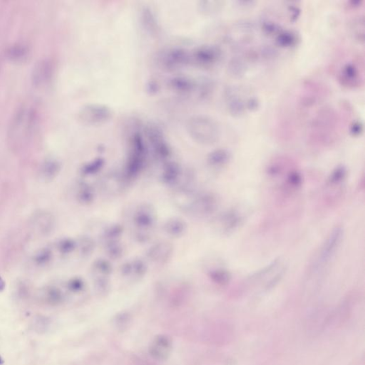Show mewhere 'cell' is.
<instances>
[{
	"label": "cell",
	"instance_id": "1",
	"mask_svg": "<svg viewBox=\"0 0 365 365\" xmlns=\"http://www.w3.org/2000/svg\"><path fill=\"white\" fill-rule=\"evenodd\" d=\"M187 131L193 141L201 145L214 144L221 136L217 122L206 115L193 116L188 121Z\"/></svg>",
	"mask_w": 365,
	"mask_h": 365
},
{
	"label": "cell",
	"instance_id": "2",
	"mask_svg": "<svg viewBox=\"0 0 365 365\" xmlns=\"http://www.w3.org/2000/svg\"><path fill=\"white\" fill-rule=\"evenodd\" d=\"M156 211L151 205L143 203L135 211L133 222L136 228V238L138 241H147L150 238V232L152 231L156 223Z\"/></svg>",
	"mask_w": 365,
	"mask_h": 365
},
{
	"label": "cell",
	"instance_id": "3",
	"mask_svg": "<svg viewBox=\"0 0 365 365\" xmlns=\"http://www.w3.org/2000/svg\"><path fill=\"white\" fill-rule=\"evenodd\" d=\"M130 153L126 163V174L129 178H136L144 166L146 148L139 134L133 135L130 145Z\"/></svg>",
	"mask_w": 365,
	"mask_h": 365
},
{
	"label": "cell",
	"instance_id": "4",
	"mask_svg": "<svg viewBox=\"0 0 365 365\" xmlns=\"http://www.w3.org/2000/svg\"><path fill=\"white\" fill-rule=\"evenodd\" d=\"M191 56L186 50L173 47L163 49L158 54L157 61L164 69L176 70L186 66L191 61Z\"/></svg>",
	"mask_w": 365,
	"mask_h": 365
},
{
	"label": "cell",
	"instance_id": "5",
	"mask_svg": "<svg viewBox=\"0 0 365 365\" xmlns=\"http://www.w3.org/2000/svg\"><path fill=\"white\" fill-rule=\"evenodd\" d=\"M112 110L101 104L86 105L80 112V119L84 124L99 126L107 123L112 118Z\"/></svg>",
	"mask_w": 365,
	"mask_h": 365
},
{
	"label": "cell",
	"instance_id": "6",
	"mask_svg": "<svg viewBox=\"0 0 365 365\" xmlns=\"http://www.w3.org/2000/svg\"><path fill=\"white\" fill-rule=\"evenodd\" d=\"M222 50L213 44H204L198 46L191 55V59L202 66H213L222 58Z\"/></svg>",
	"mask_w": 365,
	"mask_h": 365
},
{
	"label": "cell",
	"instance_id": "7",
	"mask_svg": "<svg viewBox=\"0 0 365 365\" xmlns=\"http://www.w3.org/2000/svg\"><path fill=\"white\" fill-rule=\"evenodd\" d=\"M218 205L217 198L213 193H203L196 194L189 213L198 216H208L217 210Z\"/></svg>",
	"mask_w": 365,
	"mask_h": 365
},
{
	"label": "cell",
	"instance_id": "8",
	"mask_svg": "<svg viewBox=\"0 0 365 365\" xmlns=\"http://www.w3.org/2000/svg\"><path fill=\"white\" fill-rule=\"evenodd\" d=\"M343 238V229L342 227L335 228L322 247L319 256L321 264H326L331 261L341 245Z\"/></svg>",
	"mask_w": 365,
	"mask_h": 365
},
{
	"label": "cell",
	"instance_id": "9",
	"mask_svg": "<svg viewBox=\"0 0 365 365\" xmlns=\"http://www.w3.org/2000/svg\"><path fill=\"white\" fill-rule=\"evenodd\" d=\"M340 83L347 88L359 87L363 84V76L359 66L354 62L347 63L338 76Z\"/></svg>",
	"mask_w": 365,
	"mask_h": 365
},
{
	"label": "cell",
	"instance_id": "10",
	"mask_svg": "<svg viewBox=\"0 0 365 365\" xmlns=\"http://www.w3.org/2000/svg\"><path fill=\"white\" fill-rule=\"evenodd\" d=\"M148 138L152 146L153 153L158 159L163 161L171 156V148L163 137L162 133L158 128H148Z\"/></svg>",
	"mask_w": 365,
	"mask_h": 365
},
{
	"label": "cell",
	"instance_id": "11",
	"mask_svg": "<svg viewBox=\"0 0 365 365\" xmlns=\"http://www.w3.org/2000/svg\"><path fill=\"white\" fill-rule=\"evenodd\" d=\"M172 351V341L166 336H156L149 347L150 356L156 361H166Z\"/></svg>",
	"mask_w": 365,
	"mask_h": 365
},
{
	"label": "cell",
	"instance_id": "12",
	"mask_svg": "<svg viewBox=\"0 0 365 365\" xmlns=\"http://www.w3.org/2000/svg\"><path fill=\"white\" fill-rule=\"evenodd\" d=\"M226 104L230 114L233 116H241L246 112V101L238 94L233 87H228L225 92Z\"/></svg>",
	"mask_w": 365,
	"mask_h": 365
},
{
	"label": "cell",
	"instance_id": "13",
	"mask_svg": "<svg viewBox=\"0 0 365 365\" xmlns=\"http://www.w3.org/2000/svg\"><path fill=\"white\" fill-rule=\"evenodd\" d=\"M173 252L172 245L163 241L151 247L148 252V257L153 263L164 264L171 259Z\"/></svg>",
	"mask_w": 365,
	"mask_h": 365
},
{
	"label": "cell",
	"instance_id": "14",
	"mask_svg": "<svg viewBox=\"0 0 365 365\" xmlns=\"http://www.w3.org/2000/svg\"><path fill=\"white\" fill-rule=\"evenodd\" d=\"M181 173V168L177 163L168 162L163 168L161 181L165 185L173 186L179 182Z\"/></svg>",
	"mask_w": 365,
	"mask_h": 365
},
{
	"label": "cell",
	"instance_id": "15",
	"mask_svg": "<svg viewBox=\"0 0 365 365\" xmlns=\"http://www.w3.org/2000/svg\"><path fill=\"white\" fill-rule=\"evenodd\" d=\"M165 232L173 238H180L187 231V223L180 218H170L164 225Z\"/></svg>",
	"mask_w": 365,
	"mask_h": 365
},
{
	"label": "cell",
	"instance_id": "16",
	"mask_svg": "<svg viewBox=\"0 0 365 365\" xmlns=\"http://www.w3.org/2000/svg\"><path fill=\"white\" fill-rule=\"evenodd\" d=\"M231 153L225 148H218L211 151L207 156V163L211 167L222 168L229 162Z\"/></svg>",
	"mask_w": 365,
	"mask_h": 365
},
{
	"label": "cell",
	"instance_id": "17",
	"mask_svg": "<svg viewBox=\"0 0 365 365\" xmlns=\"http://www.w3.org/2000/svg\"><path fill=\"white\" fill-rule=\"evenodd\" d=\"M275 38L276 44L284 48L296 46L300 41L299 34L291 29H282Z\"/></svg>",
	"mask_w": 365,
	"mask_h": 365
},
{
	"label": "cell",
	"instance_id": "18",
	"mask_svg": "<svg viewBox=\"0 0 365 365\" xmlns=\"http://www.w3.org/2000/svg\"><path fill=\"white\" fill-rule=\"evenodd\" d=\"M241 216L236 211H228L221 216L220 219L223 231L226 233L233 232L241 224Z\"/></svg>",
	"mask_w": 365,
	"mask_h": 365
},
{
	"label": "cell",
	"instance_id": "19",
	"mask_svg": "<svg viewBox=\"0 0 365 365\" xmlns=\"http://www.w3.org/2000/svg\"><path fill=\"white\" fill-rule=\"evenodd\" d=\"M170 84L175 91L183 93L191 92L195 87L194 81L186 76L173 78Z\"/></svg>",
	"mask_w": 365,
	"mask_h": 365
},
{
	"label": "cell",
	"instance_id": "20",
	"mask_svg": "<svg viewBox=\"0 0 365 365\" xmlns=\"http://www.w3.org/2000/svg\"><path fill=\"white\" fill-rule=\"evenodd\" d=\"M228 69L233 77H242L246 74L247 65L241 58L233 57L228 63Z\"/></svg>",
	"mask_w": 365,
	"mask_h": 365
},
{
	"label": "cell",
	"instance_id": "21",
	"mask_svg": "<svg viewBox=\"0 0 365 365\" xmlns=\"http://www.w3.org/2000/svg\"><path fill=\"white\" fill-rule=\"evenodd\" d=\"M44 297L46 303L50 306H59L64 301V295L62 292L56 287H49L46 288Z\"/></svg>",
	"mask_w": 365,
	"mask_h": 365
},
{
	"label": "cell",
	"instance_id": "22",
	"mask_svg": "<svg viewBox=\"0 0 365 365\" xmlns=\"http://www.w3.org/2000/svg\"><path fill=\"white\" fill-rule=\"evenodd\" d=\"M209 278L216 284L226 286L231 281V276L227 270L217 268L209 272Z\"/></svg>",
	"mask_w": 365,
	"mask_h": 365
},
{
	"label": "cell",
	"instance_id": "23",
	"mask_svg": "<svg viewBox=\"0 0 365 365\" xmlns=\"http://www.w3.org/2000/svg\"><path fill=\"white\" fill-rule=\"evenodd\" d=\"M94 188L89 185L82 184L77 191L78 201L82 204L89 205L94 201Z\"/></svg>",
	"mask_w": 365,
	"mask_h": 365
},
{
	"label": "cell",
	"instance_id": "24",
	"mask_svg": "<svg viewBox=\"0 0 365 365\" xmlns=\"http://www.w3.org/2000/svg\"><path fill=\"white\" fill-rule=\"evenodd\" d=\"M92 268L94 274H97L99 276L98 277L104 278H107L113 271L111 263L104 259L96 260L93 264Z\"/></svg>",
	"mask_w": 365,
	"mask_h": 365
},
{
	"label": "cell",
	"instance_id": "25",
	"mask_svg": "<svg viewBox=\"0 0 365 365\" xmlns=\"http://www.w3.org/2000/svg\"><path fill=\"white\" fill-rule=\"evenodd\" d=\"M147 272L146 263L141 259H136L131 262V275L135 279L138 280L143 278Z\"/></svg>",
	"mask_w": 365,
	"mask_h": 365
},
{
	"label": "cell",
	"instance_id": "26",
	"mask_svg": "<svg viewBox=\"0 0 365 365\" xmlns=\"http://www.w3.org/2000/svg\"><path fill=\"white\" fill-rule=\"evenodd\" d=\"M143 24L144 25L145 28L151 32L156 31L157 29V21H156V16H154L152 11L148 8H144L142 11Z\"/></svg>",
	"mask_w": 365,
	"mask_h": 365
},
{
	"label": "cell",
	"instance_id": "27",
	"mask_svg": "<svg viewBox=\"0 0 365 365\" xmlns=\"http://www.w3.org/2000/svg\"><path fill=\"white\" fill-rule=\"evenodd\" d=\"M347 173H348V171H347V168L344 166H338L332 172L329 179H328V183H329L330 186H334L341 184L346 179Z\"/></svg>",
	"mask_w": 365,
	"mask_h": 365
},
{
	"label": "cell",
	"instance_id": "28",
	"mask_svg": "<svg viewBox=\"0 0 365 365\" xmlns=\"http://www.w3.org/2000/svg\"><path fill=\"white\" fill-rule=\"evenodd\" d=\"M123 231V228L120 225H114V226L108 228V229L105 231L104 237L106 243L119 241L120 237L122 235Z\"/></svg>",
	"mask_w": 365,
	"mask_h": 365
},
{
	"label": "cell",
	"instance_id": "29",
	"mask_svg": "<svg viewBox=\"0 0 365 365\" xmlns=\"http://www.w3.org/2000/svg\"><path fill=\"white\" fill-rule=\"evenodd\" d=\"M60 169H61V167L57 162L50 161V162L46 163L42 168V175L44 176L43 178L45 180L51 181L56 178L58 173H59Z\"/></svg>",
	"mask_w": 365,
	"mask_h": 365
},
{
	"label": "cell",
	"instance_id": "30",
	"mask_svg": "<svg viewBox=\"0 0 365 365\" xmlns=\"http://www.w3.org/2000/svg\"><path fill=\"white\" fill-rule=\"evenodd\" d=\"M104 164V161L102 158H97L94 160L87 164L84 165L81 168V173L85 176H89V175H94L95 173L99 172L101 168Z\"/></svg>",
	"mask_w": 365,
	"mask_h": 365
},
{
	"label": "cell",
	"instance_id": "31",
	"mask_svg": "<svg viewBox=\"0 0 365 365\" xmlns=\"http://www.w3.org/2000/svg\"><path fill=\"white\" fill-rule=\"evenodd\" d=\"M52 259V252L49 248L39 250L34 256V261L38 266H44Z\"/></svg>",
	"mask_w": 365,
	"mask_h": 365
},
{
	"label": "cell",
	"instance_id": "32",
	"mask_svg": "<svg viewBox=\"0 0 365 365\" xmlns=\"http://www.w3.org/2000/svg\"><path fill=\"white\" fill-rule=\"evenodd\" d=\"M262 30L268 36H276L283 28L279 24L270 20H265L262 22Z\"/></svg>",
	"mask_w": 365,
	"mask_h": 365
},
{
	"label": "cell",
	"instance_id": "33",
	"mask_svg": "<svg viewBox=\"0 0 365 365\" xmlns=\"http://www.w3.org/2000/svg\"><path fill=\"white\" fill-rule=\"evenodd\" d=\"M79 248L80 252L82 256H89L94 251V241L91 238H82L80 241Z\"/></svg>",
	"mask_w": 365,
	"mask_h": 365
},
{
	"label": "cell",
	"instance_id": "34",
	"mask_svg": "<svg viewBox=\"0 0 365 365\" xmlns=\"http://www.w3.org/2000/svg\"><path fill=\"white\" fill-rule=\"evenodd\" d=\"M106 252L110 258L114 260L119 259L123 256V247L119 244V241L106 243Z\"/></svg>",
	"mask_w": 365,
	"mask_h": 365
},
{
	"label": "cell",
	"instance_id": "35",
	"mask_svg": "<svg viewBox=\"0 0 365 365\" xmlns=\"http://www.w3.org/2000/svg\"><path fill=\"white\" fill-rule=\"evenodd\" d=\"M76 244L74 240L71 238H64L58 243V250L61 254L69 255L72 253L76 248Z\"/></svg>",
	"mask_w": 365,
	"mask_h": 365
},
{
	"label": "cell",
	"instance_id": "36",
	"mask_svg": "<svg viewBox=\"0 0 365 365\" xmlns=\"http://www.w3.org/2000/svg\"><path fill=\"white\" fill-rule=\"evenodd\" d=\"M67 288L72 293H79L84 290V281L79 278H71L67 283Z\"/></svg>",
	"mask_w": 365,
	"mask_h": 365
},
{
	"label": "cell",
	"instance_id": "37",
	"mask_svg": "<svg viewBox=\"0 0 365 365\" xmlns=\"http://www.w3.org/2000/svg\"><path fill=\"white\" fill-rule=\"evenodd\" d=\"M288 185L291 187L297 188L301 186L303 183V178L301 173L298 171H293L288 174Z\"/></svg>",
	"mask_w": 365,
	"mask_h": 365
},
{
	"label": "cell",
	"instance_id": "38",
	"mask_svg": "<svg viewBox=\"0 0 365 365\" xmlns=\"http://www.w3.org/2000/svg\"><path fill=\"white\" fill-rule=\"evenodd\" d=\"M222 1H203V5L201 6L203 11L206 12H213V11H217L222 7Z\"/></svg>",
	"mask_w": 365,
	"mask_h": 365
},
{
	"label": "cell",
	"instance_id": "39",
	"mask_svg": "<svg viewBox=\"0 0 365 365\" xmlns=\"http://www.w3.org/2000/svg\"><path fill=\"white\" fill-rule=\"evenodd\" d=\"M364 131V126L363 123L361 121H356L352 123L351 128H350V133L353 136L358 137L361 136Z\"/></svg>",
	"mask_w": 365,
	"mask_h": 365
},
{
	"label": "cell",
	"instance_id": "40",
	"mask_svg": "<svg viewBox=\"0 0 365 365\" xmlns=\"http://www.w3.org/2000/svg\"><path fill=\"white\" fill-rule=\"evenodd\" d=\"M364 18L357 20L356 26H355V33L356 36L358 40H364Z\"/></svg>",
	"mask_w": 365,
	"mask_h": 365
},
{
	"label": "cell",
	"instance_id": "41",
	"mask_svg": "<svg viewBox=\"0 0 365 365\" xmlns=\"http://www.w3.org/2000/svg\"><path fill=\"white\" fill-rule=\"evenodd\" d=\"M246 110H249L251 111H256L260 106L259 99L256 98V96L250 97L246 101Z\"/></svg>",
	"mask_w": 365,
	"mask_h": 365
},
{
	"label": "cell",
	"instance_id": "42",
	"mask_svg": "<svg viewBox=\"0 0 365 365\" xmlns=\"http://www.w3.org/2000/svg\"><path fill=\"white\" fill-rule=\"evenodd\" d=\"M288 10H289L291 20L296 21L301 14V9L298 6H290L288 7Z\"/></svg>",
	"mask_w": 365,
	"mask_h": 365
},
{
	"label": "cell",
	"instance_id": "43",
	"mask_svg": "<svg viewBox=\"0 0 365 365\" xmlns=\"http://www.w3.org/2000/svg\"><path fill=\"white\" fill-rule=\"evenodd\" d=\"M363 2L364 1H360V0H357V1L351 0V1H347V4L348 5V7L353 9V8L359 7L362 4H363Z\"/></svg>",
	"mask_w": 365,
	"mask_h": 365
},
{
	"label": "cell",
	"instance_id": "44",
	"mask_svg": "<svg viewBox=\"0 0 365 365\" xmlns=\"http://www.w3.org/2000/svg\"><path fill=\"white\" fill-rule=\"evenodd\" d=\"M5 288H6V283H5L4 279L0 276V293L4 291Z\"/></svg>",
	"mask_w": 365,
	"mask_h": 365
},
{
	"label": "cell",
	"instance_id": "45",
	"mask_svg": "<svg viewBox=\"0 0 365 365\" xmlns=\"http://www.w3.org/2000/svg\"><path fill=\"white\" fill-rule=\"evenodd\" d=\"M4 360H3V358H1V356H0V365H4Z\"/></svg>",
	"mask_w": 365,
	"mask_h": 365
}]
</instances>
